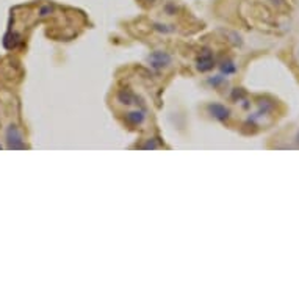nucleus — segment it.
Wrapping results in <instances>:
<instances>
[{"instance_id": "1", "label": "nucleus", "mask_w": 299, "mask_h": 299, "mask_svg": "<svg viewBox=\"0 0 299 299\" xmlns=\"http://www.w3.org/2000/svg\"><path fill=\"white\" fill-rule=\"evenodd\" d=\"M8 142H10V148L11 149H26V142L22 141V135L20 132L18 130L16 126H11L8 128Z\"/></svg>"}, {"instance_id": "7", "label": "nucleus", "mask_w": 299, "mask_h": 299, "mask_svg": "<svg viewBox=\"0 0 299 299\" xmlns=\"http://www.w3.org/2000/svg\"><path fill=\"white\" fill-rule=\"evenodd\" d=\"M0 148H2V146H0Z\"/></svg>"}, {"instance_id": "3", "label": "nucleus", "mask_w": 299, "mask_h": 299, "mask_svg": "<svg viewBox=\"0 0 299 299\" xmlns=\"http://www.w3.org/2000/svg\"><path fill=\"white\" fill-rule=\"evenodd\" d=\"M149 62L154 68H164L171 63V56L164 52H155L149 56Z\"/></svg>"}, {"instance_id": "4", "label": "nucleus", "mask_w": 299, "mask_h": 299, "mask_svg": "<svg viewBox=\"0 0 299 299\" xmlns=\"http://www.w3.org/2000/svg\"><path fill=\"white\" fill-rule=\"evenodd\" d=\"M213 66H214V62L210 54H204V55H200V58H198V69L200 72H207V70H210Z\"/></svg>"}, {"instance_id": "6", "label": "nucleus", "mask_w": 299, "mask_h": 299, "mask_svg": "<svg viewBox=\"0 0 299 299\" xmlns=\"http://www.w3.org/2000/svg\"><path fill=\"white\" fill-rule=\"evenodd\" d=\"M221 70H222V74L229 76V74H234V72H235L236 68H235V64H234L232 62H226V63H222V66H221Z\"/></svg>"}, {"instance_id": "5", "label": "nucleus", "mask_w": 299, "mask_h": 299, "mask_svg": "<svg viewBox=\"0 0 299 299\" xmlns=\"http://www.w3.org/2000/svg\"><path fill=\"white\" fill-rule=\"evenodd\" d=\"M127 121L130 122V124H134V126H138V124H141L142 121H144V113L142 112H130V113H127Z\"/></svg>"}, {"instance_id": "2", "label": "nucleus", "mask_w": 299, "mask_h": 299, "mask_svg": "<svg viewBox=\"0 0 299 299\" xmlns=\"http://www.w3.org/2000/svg\"><path fill=\"white\" fill-rule=\"evenodd\" d=\"M208 113L214 119H218V121H226V119H229V116H230V110L221 104H210L208 105Z\"/></svg>"}]
</instances>
